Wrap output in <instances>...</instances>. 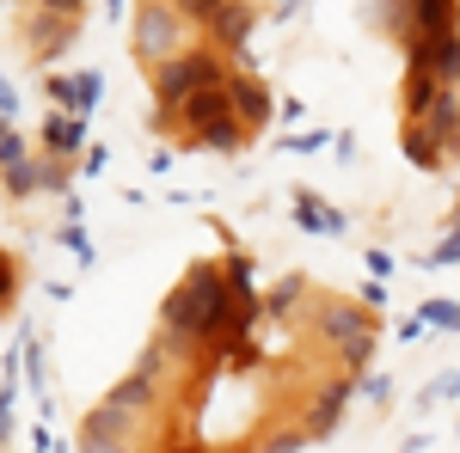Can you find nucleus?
I'll return each instance as SVG.
<instances>
[{
  "instance_id": "nucleus-6",
  "label": "nucleus",
  "mask_w": 460,
  "mask_h": 453,
  "mask_svg": "<svg viewBox=\"0 0 460 453\" xmlns=\"http://www.w3.org/2000/svg\"><path fill=\"white\" fill-rule=\"evenodd\" d=\"M368 331H375V325H368L362 307H325V313H319V337H332L338 349L356 344V337H368Z\"/></svg>"
},
{
  "instance_id": "nucleus-9",
  "label": "nucleus",
  "mask_w": 460,
  "mask_h": 453,
  "mask_svg": "<svg viewBox=\"0 0 460 453\" xmlns=\"http://www.w3.org/2000/svg\"><path fill=\"white\" fill-rule=\"evenodd\" d=\"M129 405H117V398H105L99 411H86V423H80V435H99V441H123V429H129Z\"/></svg>"
},
{
  "instance_id": "nucleus-18",
  "label": "nucleus",
  "mask_w": 460,
  "mask_h": 453,
  "mask_svg": "<svg viewBox=\"0 0 460 453\" xmlns=\"http://www.w3.org/2000/svg\"><path fill=\"white\" fill-rule=\"evenodd\" d=\"M301 227H319V233H338L344 221H338V214H325L319 203H301Z\"/></svg>"
},
{
  "instance_id": "nucleus-3",
  "label": "nucleus",
  "mask_w": 460,
  "mask_h": 453,
  "mask_svg": "<svg viewBox=\"0 0 460 453\" xmlns=\"http://www.w3.org/2000/svg\"><path fill=\"white\" fill-rule=\"evenodd\" d=\"M227 99L240 110V123H264V117H270V86L252 80V74H240V68H227Z\"/></svg>"
},
{
  "instance_id": "nucleus-2",
  "label": "nucleus",
  "mask_w": 460,
  "mask_h": 453,
  "mask_svg": "<svg viewBox=\"0 0 460 453\" xmlns=\"http://www.w3.org/2000/svg\"><path fill=\"white\" fill-rule=\"evenodd\" d=\"M209 86H227V68L215 62V56H178V62H160L154 74V92H160V105L166 110H184L197 92H209Z\"/></svg>"
},
{
  "instance_id": "nucleus-17",
  "label": "nucleus",
  "mask_w": 460,
  "mask_h": 453,
  "mask_svg": "<svg viewBox=\"0 0 460 453\" xmlns=\"http://www.w3.org/2000/svg\"><path fill=\"white\" fill-rule=\"evenodd\" d=\"M111 398H117V405H129V411H142L147 398H154V380H147V374H129V380L117 386Z\"/></svg>"
},
{
  "instance_id": "nucleus-23",
  "label": "nucleus",
  "mask_w": 460,
  "mask_h": 453,
  "mask_svg": "<svg viewBox=\"0 0 460 453\" xmlns=\"http://www.w3.org/2000/svg\"><path fill=\"white\" fill-rule=\"evenodd\" d=\"M356 392H362V398H375V405H381V398H387V380H381V374H362V380H356Z\"/></svg>"
},
{
  "instance_id": "nucleus-10",
  "label": "nucleus",
  "mask_w": 460,
  "mask_h": 453,
  "mask_svg": "<svg viewBox=\"0 0 460 453\" xmlns=\"http://www.w3.org/2000/svg\"><path fill=\"white\" fill-rule=\"evenodd\" d=\"M411 13H418V43L455 31V0H411Z\"/></svg>"
},
{
  "instance_id": "nucleus-12",
  "label": "nucleus",
  "mask_w": 460,
  "mask_h": 453,
  "mask_svg": "<svg viewBox=\"0 0 460 453\" xmlns=\"http://www.w3.org/2000/svg\"><path fill=\"white\" fill-rule=\"evenodd\" d=\"M49 92H56L62 105L86 110L93 99H99V74H56V80H49Z\"/></svg>"
},
{
  "instance_id": "nucleus-8",
  "label": "nucleus",
  "mask_w": 460,
  "mask_h": 453,
  "mask_svg": "<svg viewBox=\"0 0 460 453\" xmlns=\"http://www.w3.org/2000/svg\"><path fill=\"white\" fill-rule=\"evenodd\" d=\"M418 123H424V129L442 141V147H455V141H460V105H455V86H442V99H436V105H429Z\"/></svg>"
},
{
  "instance_id": "nucleus-19",
  "label": "nucleus",
  "mask_w": 460,
  "mask_h": 453,
  "mask_svg": "<svg viewBox=\"0 0 460 453\" xmlns=\"http://www.w3.org/2000/svg\"><path fill=\"white\" fill-rule=\"evenodd\" d=\"M368 355H375V331H368V337H356V344H344V362H350L356 374H368Z\"/></svg>"
},
{
  "instance_id": "nucleus-25",
  "label": "nucleus",
  "mask_w": 460,
  "mask_h": 453,
  "mask_svg": "<svg viewBox=\"0 0 460 453\" xmlns=\"http://www.w3.org/2000/svg\"><path fill=\"white\" fill-rule=\"evenodd\" d=\"M424 264H460V233L448 245H442V251H436V257H424Z\"/></svg>"
},
{
  "instance_id": "nucleus-15",
  "label": "nucleus",
  "mask_w": 460,
  "mask_h": 453,
  "mask_svg": "<svg viewBox=\"0 0 460 453\" xmlns=\"http://www.w3.org/2000/svg\"><path fill=\"white\" fill-rule=\"evenodd\" d=\"M246 31H252V13H246V6H221V13H215V37H221L227 49H240Z\"/></svg>"
},
{
  "instance_id": "nucleus-4",
  "label": "nucleus",
  "mask_w": 460,
  "mask_h": 453,
  "mask_svg": "<svg viewBox=\"0 0 460 453\" xmlns=\"http://www.w3.org/2000/svg\"><path fill=\"white\" fill-rule=\"evenodd\" d=\"M227 110H234V99H227V86H209V92H197V99L184 105V123H190V141H197V135H209V129H221V123H234Z\"/></svg>"
},
{
  "instance_id": "nucleus-20",
  "label": "nucleus",
  "mask_w": 460,
  "mask_h": 453,
  "mask_svg": "<svg viewBox=\"0 0 460 453\" xmlns=\"http://www.w3.org/2000/svg\"><path fill=\"white\" fill-rule=\"evenodd\" d=\"M424 318H429V325H448V331H460V313H455V301H429V307H424Z\"/></svg>"
},
{
  "instance_id": "nucleus-11",
  "label": "nucleus",
  "mask_w": 460,
  "mask_h": 453,
  "mask_svg": "<svg viewBox=\"0 0 460 453\" xmlns=\"http://www.w3.org/2000/svg\"><path fill=\"white\" fill-rule=\"evenodd\" d=\"M344 398H350V380H338L314 405V411H307V435H332V429H338V417H344Z\"/></svg>"
},
{
  "instance_id": "nucleus-14",
  "label": "nucleus",
  "mask_w": 460,
  "mask_h": 453,
  "mask_svg": "<svg viewBox=\"0 0 460 453\" xmlns=\"http://www.w3.org/2000/svg\"><path fill=\"white\" fill-rule=\"evenodd\" d=\"M429 62H436V80H442V86H455L460 80V31L436 37V43H429Z\"/></svg>"
},
{
  "instance_id": "nucleus-1",
  "label": "nucleus",
  "mask_w": 460,
  "mask_h": 453,
  "mask_svg": "<svg viewBox=\"0 0 460 453\" xmlns=\"http://www.w3.org/2000/svg\"><path fill=\"white\" fill-rule=\"evenodd\" d=\"M227 313H240V307L227 301V282H221V270L197 264V270H190V276H184L172 294H166L160 325L172 331V344H209L215 331L227 325Z\"/></svg>"
},
{
  "instance_id": "nucleus-24",
  "label": "nucleus",
  "mask_w": 460,
  "mask_h": 453,
  "mask_svg": "<svg viewBox=\"0 0 460 453\" xmlns=\"http://www.w3.org/2000/svg\"><path fill=\"white\" fill-rule=\"evenodd\" d=\"M80 453H123V441H99V435H80Z\"/></svg>"
},
{
  "instance_id": "nucleus-22",
  "label": "nucleus",
  "mask_w": 460,
  "mask_h": 453,
  "mask_svg": "<svg viewBox=\"0 0 460 453\" xmlns=\"http://www.w3.org/2000/svg\"><path fill=\"white\" fill-rule=\"evenodd\" d=\"M301 441H307V429H288V435H277L264 453H301Z\"/></svg>"
},
{
  "instance_id": "nucleus-5",
  "label": "nucleus",
  "mask_w": 460,
  "mask_h": 453,
  "mask_svg": "<svg viewBox=\"0 0 460 453\" xmlns=\"http://www.w3.org/2000/svg\"><path fill=\"white\" fill-rule=\"evenodd\" d=\"M0 153H6V190H13V196H31V190H43V172L25 160V141H19V129H6Z\"/></svg>"
},
{
  "instance_id": "nucleus-27",
  "label": "nucleus",
  "mask_w": 460,
  "mask_h": 453,
  "mask_svg": "<svg viewBox=\"0 0 460 453\" xmlns=\"http://www.w3.org/2000/svg\"><path fill=\"white\" fill-rule=\"evenodd\" d=\"M43 6H56L62 19H74V13H80V0H43Z\"/></svg>"
},
{
  "instance_id": "nucleus-7",
  "label": "nucleus",
  "mask_w": 460,
  "mask_h": 453,
  "mask_svg": "<svg viewBox=\"0 0 460 453\" xmlns=\"http://www.w3.org/2000/svg\"><path fill=\"white\" fill-rule=\"evenodd\" d=\"M172 37H178V19L172 13H142V25H136V56H166L172 49Z\"/></svg>"
},
{
  "instance_id": "nucleus-21",
  "label": "nucleus",
  "mask_w": 460,
  "mask_h": 453,
  "mask_svg": "<svg viewBox=\"0 0 460 453\" xmlns=\"http://www.w3.org/2000/svg\"><path fill=\"white\" fill-rule=\"evenodd\" d=\"M178 6H184L190 19H203V25H215V13H221L227 0H178Z\"/></svg>"
},
{
  "instance_id": "nucleus-16",
  "label": "nucleus",
  "mask_w": 460,
  "mask_h": 453,
  "mask_svg": "<svg viewBox=\"0 0 460 453\" xmlns=\"http://www.w3.org/2000/svg\"><path fill=\"white\" fill-rule=\"evenodd\" d=\"M43 141H49L56 153H74V147H80V117H49V123H43Z\"/></svg>"
},
{
  "instance_id": "nucleus-13",
  "label": "nucleus",
  "mask_w": 460,
  "mask_h": 453,
  "mask_svg": "<svg viewBox=\"0 0 460 453\" xmlns=\"http://www.w3.org/2000/svg\"><path fill=\"white\" fill-rule=\"evenodd\" d=\"M405 153H411V166H424V172L442 166V141L429 135L424 123H411V129H405Z\"/></svg>"
},
{
  "instance_id": "nucleus-26",
  "label": "nucleus",
  "mask_w": 460,
  "mask_h": 453,
  "mask_svg": "<svg viewBox=\"0 0 460 453\" xmlns=\"http://www.w3.org/2000/svg\"><path fill=\"white\" fill-rule=\"evenodd\" d=\"M442 392H460V374H442V380L429 386V398H442Z\"/></svg>"
}]
</instances>
